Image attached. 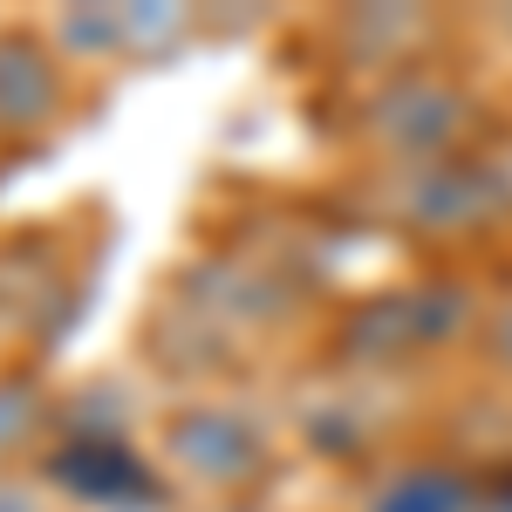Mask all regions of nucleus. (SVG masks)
Listing matches in <instances>:
<instances>
[{
  "mask_svg": "<svg viewBox=\"0 0 512 512\" xmlns=\"http://www.w3.org/2000/svg\"><path fill=\"white\" fill-rule=\"evenodd\" d=\"M62 103V76L35 35H0V130H41Z\"/></svg>",
  "mask_w": 512,
  "mask_h": 512,
  "instance_id": "nucleus-1",
  "label": "nucleus"
},
{
  "mask_svg": "<svg viewBox=\"0 0 512 512\" xmlns=\"http://www.w3.org/2000/svg\"><path fill=\"white\" fill-rule=\"evenodd\" d=\"M35 424V383H0V451Z\"/></svg>",
  "mask_w": 512,
  "mask_h": 512,
  "instance_id": "nucleus-6",
  "label": "nucleus"
},
{
  "mask_svg": "<svg viewBox=\"0 0 512 512\" xmlns=\"http://www.w3.org/2000/svg\"><path fill=\"white\" fill-rule=\"evenodd\" d=\"M376 512H465V485L444 472H403L396 485H383Z\"/></svg>",
  "mask_w": 512,
  "mask_h": 512,
  "instance_id": "nucleus-5",
  "label": "nucleus"
},
{
  "mask_svg": "<svg viewBox=\"0 0 512 512\" xmlns=\"http://www.w3.org/2000/svg\"><path fill=\"white\" fill-rule=\"evenodd\" d=\"M55 478H69L82 499H117V485H137L144 492V472L130 465V451H123L117 437H82V444H69L62 458H55Z\"/></svg>",
  "mask_w": 512,
  "mask_h": 512,
  "instance_id": "nucleus-3",
  "label": "nucleus"
},
{
  "mask_svg": "<svg viewBox=\"0 0 512 512\" xmlns=\"http://www.w3.org/2000/svg\"><path fill=\"white\" fill-rule=\"evenodd\" d=\"M171 451L192 465L198 478H246L260 465V444L246 437V424H233L226 410H185L178 424H171Z\"/></svg>",
  "mask_w": 512,
  "mask_h": 512,
  "instance_id": "nucleus-2",
  "label": "nucleus"
},
{
  "mask_svg": "<svg viewBox=\"0 0 512 512\" xmlns=\"http://www.w3.org/2000/svg\"><path fill=\"white\" fill-rule=\"evenodd\" d=\"M62 35H69V48H96L103 35L117 41L123 21H117V14H69V21H62Z\"/></svg>",
  "mask_w": 512,
  "mask_h": 512,
  "instance_id": "nucleus-7",
  "label": "nucleus"
},
{
  "mask_svg": "<svg viewBox=\"0 0 512 512\" xmlns=\"http://www.w3.org/2000/svg\"><path fill=\"white\" fill-rule=\"evenodd\" d=\"M396 110V123H383L396 144H444L451 137V89H437V82H410V89H396L390 103H383V117Z\"/></svg>",
  "mask_w": 512,
  "mask_h": 512,
  "instance_id": "nucleus-4",
  "label": "nucleus"
},
{
  "mask_svg": "<svg viewBox=\"0 0 512 512\" xmlns=\"http://www.w3.org/2000/svg\"><path fill=\"white\" fill-rule=\"evenodd\" d=\"M0 512H41V499L21 492V485H0Z\"/></svg>",
  "mask_w": 512,
  "mask_h": 512,
  "instance_id": "nucleus-9",
  "label": "nucleus"
},
{
  "mask_svg": "<svg viewBox=\"0 0 512 512\" xmlns=\"http://www.w3.org/2000/svg\"><path fill=\"white\" fill-rule=\"evenodd\" d=\"M492 355H499V362L512 369V308H506L499 321H492Z\"/></svg>",
  "mask_w": 512,
  "mask_h": 512,
  "instance_id": "nucleus-8",
  "label": "nucleus"
}]
</instances>
